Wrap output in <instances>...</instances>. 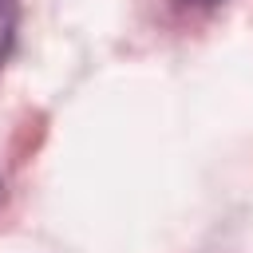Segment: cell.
<instances>
[{
  "mask_svg": "<svg viewBox=\"0 0 253 253\" xmlns=\"http://www.w3.org/2000/svg\"><path fill=\"white\" fill-rule=\"evenodd\" d=\"M16 28H20V4L16 0H0V63L8 59V51L16 43Z\"/></svg>",
  "mask_w": 253,
  "mask_h": 253,
  "instance_id": "6da1fadb",
  "label": "cell"
},
{
  "mask_svg": "<svg viewBox=\"0 0 253 253\" xmlns=\"http://www.w3.org/2000/svg\"><path fill=\"white\" fill-rule=\"evenodd\" d=\"M182 4H194V8H210V4H221V0H182Z\"/></svg>",
  "mask_w": 253,
  "mask_h": 253,
  "instance_id": "7a4b0ae2",
  "label": "cell"
},
{
  "mask_svg": "<svg viewBox=\"0 0 253 253\" xmlns=\"http://www.w3.org/2000/svg\"><path fill=\"white\" fill-rule=\"evenodd\" d=\"M0 202H4V178H0Z\"/></svg>",
  "mask_w": 253,
  "mask_h": 253,
  "instance_id": "3957f363",
  "label": "cell"
}]
</instances>
